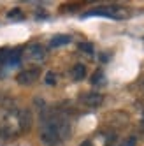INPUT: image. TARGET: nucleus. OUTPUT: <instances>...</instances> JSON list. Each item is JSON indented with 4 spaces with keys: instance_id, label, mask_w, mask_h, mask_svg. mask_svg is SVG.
Listing matches in <instances>:
<instances>
[{
    "instance_id": "4",
    "label": "nucleus",
    "mask_w": 144,
    "mask_h": 146,
    "mask_svg": "<svg viewBox=\"0 0 144 146\" xmlns=\"http://www.w3.org/2000/svg\"><path fill=\"white\" fill-rule=\"evenodd\" d=\"M118 11L120 9L114 7V5H107V7H95L91 11L85 13V18L88 16H106V18H120L118 16Z\"/></svg>"
},
{
    "instance_id": "13",
    "label": "nucleus",
    "mask_w": 144,
    "mask_h": 146,
    "mask_svg": "<svg viewBox=\"0 0 144 146\" xmlns=\"http://www.w3.org/2000/svg\"><path fill=\"white\" fill-rule=\"evenodd\" d=\"M135 144H137V137H135V135H130V137H127L120 146H135Z\"/></svg>"
},
{
    "instance_id": "8",
    "label": "nucleus",
    "mask_w": 144,
    "mask_h": 146,
    "mask_svg": "<svg viewBox=\"0 0 144 146\" xmlns=\"http://www.w3.org/2000/svg\"><path fill=\"white\" fill-rule=\"evenodd\" d=\"M70 35H63V34H58V35H55V37H51V40H49V46L51 48H60V46H67V44H70Z\"/></svg>"
},
{
    "instance_id": "10",
    "label": "nucleus",
    "mask_w": 144,
    "mask_h": 146,
    "mask_svg": "<svg viewBox=\"0 0 144 146\" xmlns=\"http://www.w3.org/2000/svg\"><path fill=\"white\" fill-rule=\"evenodd\" d=\"M100 83H104V72L97 70L95 74L91 76V85H100Z\"/></svg>"
},
{
    "instance_id": "2",
    "label": "nucleus",
    "mask_w": 144,
    "mask_h": 146,
    "mask_svg": "<svg viewBox=\"0 0 144 146\" xmlns=\"http://www.w3.org/2000/svg\"><path fill=\"white\" fill-rule=\"evenodd\" d=\"M39 76H40L39 69H26V70H21L16 76V83L21 86H30L32 83H35L39 79Z\"/></svg>"
},
{
    "instance_id": "14",
    "label": "nucleus",
    "mask_w": 144,
    "mask_h": 146,
    "mask_svg": "<svg viewBox=\"0 0 144 146\" xmlns=\"http://www.w3.org/2000/svg\"><path fill=\"white\" fill-rule=\"evenodd\" d=\"M7 49H0V67H2V64H5V58H7Z\"/></svg>"
},
{
    "instance_id": "6",
    "label": "nucleus",
    "mask_w": 144,
    "mask_h": 146,
    "mask_svg": "<svg viewBox=\"0 0 144 146\" xmlns=\"http://www.w3.org/2000/svg\"><path fill=\"white\" fill-rule=\"evenodd\" d=\"M18 123H19V129L23 132L30 129V125H32V114H30L28 109H21L18 114Z\"/></svg>"
},
{
    "instance_id": "9",
    "label": "nucleus",
    "mask_w": 144,
    "mask_h": 146,
    "mask_svg": "<svg viewBox=\"0 0 144 146\" xmlns=\"http://www.w3.org/2000/svg\"><path fill=\"white\" fill-rule=\"evenodd\" d=\"M70 74H72V79H76V81H83V79L86 78V67H85L83 64H76L74 67H72Z\"/></svg>"
},
{
    "instance_id": "18",
    "label": "nucleus",
    "mask_w": 144,
    "mask_h": 146,
    "mask_svg": "<svg viewBox=\"0 0 144 146\" xmlns=\"http://www.w3.org/2000/svg\"><path fill=\"white\" fill-rule=\"evenodd\" d=\"M142 90H144V79H142Z\"/></svg>"
},
{
    "instance_id": "5",
    "label": "nucleus",
    "mask_w": 144,
    "mask_h": 146,
    "mask_svg": "<svg viewBox=\"0 0 144 146\" xmlns=\"http://www.w3.org/2000/svg\"><path fill=\"white\" fill-rule=\"evenodd\" d=\"M81 102L88 108H98L102 102H104V95L102 93H97V92H86L81 95Z\"/></svg>"
},
{
    "instance_id": "16",
    "label": "nucleus",
    "mask_w": 144,
    "mask_h": 146,
    "mask_svg": "<svg viewBox=\"0 0 144 146\" xmlns=\"http://www.w3.org/2000/svg\"><path fill=\"white\" fill-rule=\"evenodd\" d=\"M79 146H93V143H91V141H85V143H81Z\"/></svg>"
},
{
    "instance_id": "3",
    "label": "nucleus",
    "mask_w": 144,
    "mask_h": 146,
    "mask_svg": "<svg viewBox=\"0 0 144 146\" xmlns=\"http://www.w3.org/2000/svg\"><path fill=\"white\" fill-rule=\"evenodd\" d=\"M25 55L28 60H32V62H44L46 60V48L44 46H40V44H28L26 49H25Z\"/></svg>"
},
{
    "instance_id": "7",
    "label": "nucleus",
    "mask_w": 144,
    "mask_h": 146,
    "mask_svg": "<svg viewBox=\"0 0 144 146\" xmlns=\"http://www.w3.org/2000/svg\"><path fill=\"white\" fill-rule=\"evenodd\" d=\"M19 62H21V49L19 48H16V49H11L7 53V58H5V64L9 65V67H14V65H18Z\"/></svg>"
},
{
    "instance_id": "17",
    "label": "nucleus",
    "mask_w": 144,
    "mask_h": 146,
    "mask_svg": "<svg viewBox=\"0 0 144 146\" xmlns=\"http://www.w3.org/2000/svg\"><path fill=\"white\" fill-rule=\"evenodd\" d=\"M142 127H144V116H142Z\"/></svg>"
},
{
    "instance_id": "11",
    "label": "nucleus",
    "mask_w": 144,
    "mask_h": 146,
    "mask_svg": "<svg viewBox=\"0 0 144 146\" xmlns=\"http://www.w3.org/2000/svg\"><path fill=\"white\" fill-rule=\"evenodd\" d=\"M46 83H48L49 86H55L56 85V74H55V72H48V74H46Z\"/></svg>"
},
{
    "instance_id": "1",
    "label": "nucleus",
    "mask_w": 144,
    "mask_h": 146,
    "mask_svg": "<svg viewBox=\"0 0 144 146\" xmlns=\"http://www.w3.org/2000/svg\"><path fill=\"white\" fill-rule=\"evenodd\" d=\"M69 134V123L60 116L46 118L42 129H40V141L44 144H56L61 137Z\"/></svg>"
},
{
    "instance_id": "12",
    "label": "nucleus",
    "mask_w": 144,
    "mask_h": 146,
    "mask_svg": "<svg viewBox=\"0 0 144 146\" xmlns=\"http://www.w3.org/2000/svg\"><path fill=\"white\" fill-rule=\"evenodd\" d=\"M79 49L85 51V53H88V55L93 53V46H91L90 42H81V44H79Z\"/></svg>"
},
{
    "instance_id": "15",
    "label": "nucleus",
    "mask_w": 144,
    "mask_h": 146,
    "mask_svg": "<svg viewBox=\"0 0 144 146\" xmlns=\"http://www.w3.org/2000/svg\"><path fill=\"white\" fill-rule=\"evenodd\" d=\"M19 14H21V11H19V9H13V11L9 13L7 16H9V18H16V16H19Z\"/></svg>"
}]
</instances>
